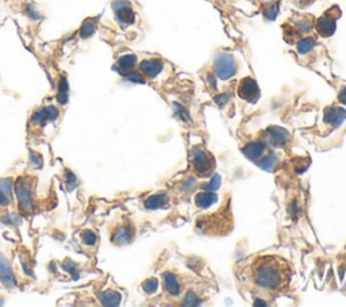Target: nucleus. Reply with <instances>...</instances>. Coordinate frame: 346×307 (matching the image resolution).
<instances>
[{
    "mask_svg": "<svg viewBox=\"0 0 346 307\" xmlns=\"http://www.w3.org/2000/svg\"><path fill=\"white\" fill-rule=\"evenodd\" d=\"M288 267L277 257H260L253 268L254 283L261 288L276 290L288 280Z\"/></svg>",
    "mask_w": 346,
    "mask_h": 307,
    "instance_id": "nucleus-1",
    "label": "nucleus"
},
{
    "mask_svg": "<svg viewBox=\"0 0 346 307\" xmlns=\"http://www.w3.org/2000/svg\"><path fill=\"white\" fill-rule=\"evenodd\" d=\"M14 191H15V195H17L18 203H19L21 210H23L25 213L33 211L34 202L31 181L27 180V179H19L18 181H15Z\"/></svg>",
    "mask_w": 346,
    "mask_h": 307,
    "instance_id": "nucleus-2",
    "label": "nucleus"
},
{
    "mask_svg": "<svg viewBox=\"0 0 346 307\" xmlns=\"http://www.w3.org/2000/svg\"><path fill=\"white\" fill-rule=\"evenodd\" d=\"M341 15V11L338 10V7H333L329 11H326L315 23V30L321 37H330L333 35L335 29H337V19Z\"/></svg>",
    "mask_w": 346,
    "mask_h": 307,
    "instance_id": "nucleus-3",
    "label": "nucleus"
},
{
    "mask_svg": "<svg viewBox=\"0 0 346 307\" xmlns=\"http://www.w3.org/2000/svg\"><path fill=\"white\" fill-rule=\"evenodd\" d=\"M214 69L220 80H228L230 77L236 75L237 71L234 57L227 53H219L214 61Z\"/></svg>",
    "mask_w": 346,
    "mask_h": 307,
    "instance_id": "nucleus-4",
    "label": "nucleus"
},
{
    "mask_svg": "<svg viewBox=\"0 0 346 307\" xmlns=\"http://www.w3.org/2000/svg\"><path fill=\"white\" fill-rule=\"evenodd\" d=\"M237 92L240 95V97L245 99L248 101H257V99L260 97V88H258L257 83L252 77H245L240 81L238 84V89Z\"/></svg>",
    "mask_w": 346,
    "mask_h": 307,
    "instance_id": "nucleus-5",
    "label": "nucleus"
},
{
    "mask_svg": "<svg viewBox=\"0 0 346 307\" xmlns=\"http://www.w3.org/2000/svg\"><path fill=\"white\" fill-rule=\"evenodd\" d=\"M194 167L195 171L202 175V176H206L208 173L211 172V169L214 168V160H212V156H210L207 151L204 150H195L194 151Z\"/></svg>",
    "mask_w": 346,
    "mask_h": 307,
    "instance_id": "nucleus-6",
    "label": "nucleus"
},
{
    "mask_svg": "<svg viewBox=\"0 0 346 307\" xmlns=\"http://www.w3.org/2000/svg\"><path fill=\"white\" fill-rule=\"evenodd\" d=\"M112 9H114L115 17H117L118 22H121L122 25H131V23H134V11H133L131 6L127 3L126 0H115L114 5H112Z\"/></svg>",
    "mask_w": 346,
    "mask_h": 307,
    "instance_id": "nucleus-7",
    "label": "nucleus"
},
{
    "mask_svg": "<svg viewBox=\"0 0 346 307\" xmlns=\"http://www.w3.org/2000/svg\"><path fill=\"white\" fill-rule=\"evenodd\" d=\"M162 68H164V64L158 59L145 60V61H142L140 64L141 73L146 76V77H149V79H154L158 73H161Z\"/></svg>",
    "mask_w": 346,
    "mask_h": 307,
    "instance_id": "nucleus-8",
    "label": "nucleus"
},
{
    "mask_svg": "<svg viewBox=\"0 0 346 307\" xmlns=\"http://www.w3.org/2000/svg\"><path fill=\"white\" fill-rule=\"evenodd\" d=\"M266 139L273 146H281L287 142L288 133L281 127H269L266 131Z\"/></svg>",
    "mask_w": 346,
    "mask_h": 307,
    "instance_id": "nucleus-9",
    "label": "nucleus"
},
{
    "mask_svg": "<svg viewBox=\"0 0 346 307\" xmlns=\"http://www.w3.org/2000/svg\"><path fill=\"white\" fill-rule=\"evenodd\" d=\"M0 280L5 286L10 287V288L17 286V279L14 278L10 264L3 256H0Z\"/></svg>",
    "mask_w": 346,
    "mask_h": 307,
    "instance_id": "nucleus-10",
    "label": "nucleus"
},
{
    "mask_svg": "<svg viewBox=\"0 0 346 307\" xmlns=\"http://www.w3.org/2000/svg\"><path fill=\"white\" fill-rule=\"evenodd\" d=\"M346 119V111L339 109V107H334V109H327L325 111V121L330 123L331 126H339Z\"/></svg>",
    "mask_w": 346,
    "mask_h": 307,
    "instance_id": "nucleus-11",
    "label": "nucleus"
},
{
    "mask_svg": "<svg viewBox=\"0 0 346 307\" xmlns=\"http://www.w3.org/2000/svg\"><path fill=\"white\" fill-rule=\"evenodd\" d=\"M131 237H133V230H131L130 227L121 226V227H118L114 233H112L111 240H112L114 244L123 245V244H127V242L131 240Z\"/></svg>",
    "mask_w": 346,
    "mask_h": 307,
    "instance_id": "nucleus-12",
    "label": "nucleus"
},
{
    "mask_svg": "<svg viewBox=\"0 0 346 307\" xmlns=\"http://www.w3.org/2000/svg\"><path fill=\"white\" fill-rule=\"evenodd\" d=\"M135 65H137V57L134 55H125L117 61V67L123 75L127 73V72L133 71Z\"/></svg>",
    "mask_w": 346,
    "mask_h": 307,
    "instance_id": "nucleus-13",
    "label": "nucleus"
},
{
    "mask_svg": "<svg viewBox=\"0 0 346 307\" xmlns=\"http://www.w3.org/2000/svg\"><path fill=\"white\" fill-rule=\"evenodd\" d=\"M99 299H100L101 304H104V306H118L122 298H121V294L117 291L107 290L99 295Z\"/></svg>",
    "mask_w": 346,
    "mask_h": 307,
    "instance_id": "nucleus-14",
    "label": "nucleus"
},
{
    "mask_svg": "<svg viewBox=\"0 0 346 307\" xmlns=\"http://www.w3.org/2000/svg\"><path fill=\"white\" fill-rule=\"evenodd\" d=\"M216 199L218 198H216L215 192H211V191H203V192L196 195L195 202H196V204H198L199 207L206 209V207L214 204V203L216 202Z\"/></svg>",
    "mask_w": 346,
    "mask_h": 307,
    "instance_id": "nucleus-15",
    "label": "nucleus"
},
{
    "mask_svg": "<svg viewBox=\"0 0 346 307\" xmlns=\"http://www.w3.org/2000/svg\"><path fill=\"white\" fill-rule=\"evenodd\" d=\"M262 150H264V146H262L260 142H252L249 145H246L244 147V153L245 156L249 159V160H257L258 157L261 156Z\"/></svg>",
    "mask_w": 346,
    "mask_h": 307,
    "instance_id": "nucleus-16",
    "label": "nucleus"
},
{
    "mask_svg": "<svg viewBox=\"0 0 346 307\" xmlns=\"http://www.w3.org/2000/svg\"><path fill=\"white\" fill-rule=\"evenodd\" d=\"M164 283L165 288L168 291L169 294L178 295L180 292V284H179V280L176 279V276L173 274H165L164 276Z\"/></svg>",
    "mask_w": 346,
    "mask_h": 307,
    "instance_id": "nucleus-17",
    "label": "nucleus"
},
{
    "mask_svg": "<svg viewBox=\"0 0 346 307\" xmlns=\"http://www.w3.org/2000/svg\"><path fill=\"white\" fill-rule=\"evenodd\" d=\"M68 93H69V87H68V80L65 76H61L59 81V89H57V100L61 105H65L68 101Z\"/></svg>",
    "mask_w": 346,
    "mask_h": 307,
    "instance_id": "nucleus-18",
    "label": "nucleus"
},
{
    "mask_svg": "<svg viewBox=\"0 0 346 307\" xmlns=\"http://www.w3.org/2000/svg\"><path fill=\"white\" fill-rule=\"evenodd\" d=\"M166 200H168V199H166V196H165L164 194L153 195V196H150V198L146 199V202H145V207H146V209H149V210L160 209V207L165 206Z\"/></svg>",
    "mask_w": 346,
    "mask_h": 307,
    "instance_id": "nucleus-19",
    "label": "nucleus"
},
{
    "mask_svg": "<svg viewBox=\"0 0 346 307\" xmlns=\"http://www.w3.org/2000/svg\"><path fill=\"white\" fill-rule=\"evenodd\" d=\"M315 46V39L313 37H307L300 39L298 45H296V49L299 52L300 55H307L308 52H311Z\"/></svg>",
    "mask_w": 346,
    "mask_h": 307,
    "instance_id": "nucleus-20",
    "label": "nucleus"
},
{
    "mask_svg": "<svg viewBox=\"0 0 346 307\" xmlns=\"http://www.w3.org/2000/svg\"><path fill=\"white\" fill-rule=\"evenodd\" d=\"M277 14H279V2H270V3H268V5L265 6V9H264V15H265V18L268 19V21H273L274 18L277 17Z\"/></svg>",
    "mask_w": 346,
    "mask_h": 307,
    "instance_id": "nucleus-21",
    "label": "nucleus"
},
{
    "mask_svg": "<svg viewBox=\"0 0 346 307\" xmlns=\"http://www.w3.org/2000/svg\"><path fill=\"white\" fill-rule=\"evenodd\" d=\"M96 30V22L95 21H85L80 27V37L88 38L91 37Z\"/></svg>",
    "mask_w": 346,
    "mask_h": 307,
    "instance_id": "nucleus-22",
    "label": "nucleus"
},
{
    "mask_svg": "<svg viewBox=\"0 0 346 307\" xmlns=\"http://www.w3.org/2000/svg\"><path fill=\"white\" fill-rule=\"evenodd\" d=\"M276 164H277V157L274 156V155H269V156L264 159V161L258 163V165H260L262 169H265V171H272Z\"/></svg>",
    "mask_w": 346,
    "mask_h": 307,
    "instance_id": "nucleus-23",
    "label": "nucleus"
},
{
    "mask_svg": "<svg viewBox=\"0 0 346 307\" xmlns=\"http://www.w3.org/2000/svg\"><path fill=\"white\" fill-rule=\"evenodd\" d=\"M81 238H83V242L88 246H93L97 241V236L92 230H84L81 233Z\"/></svg>",
    "mask_w": 346,
    "mask_h": 307,
    "instance_id": "nucleus-24",
    "label": "nucleus"
},
{
    "mask_svg": "<svg viewBox=\"0 0 346 307\" xmlns=\"http://www.w3.org/2000/svg\"><path fill=\"white\" fill-rule=\"evenodd\" d=\"M125 80L130 81V83H144V76L142 73H138V72H127L125 73Z\"/></svg>",
    "mask_w": 346,
    "mask_h": 307,
    "instance_id": "nucleus-25",
    "label": "nucleus"
},
{
    "mask_svg": "<svg viewBox=\"0 0 346 307\" xmlns=\"http://www.w3.org/2000/svg\"><path fill=\"white\" fill-rule=\"evenodd\" d=\"M157 287H158V282H157V279H148V280L144 282V284H142V288H144L145 292H148V294H153V292H156Z\"/></svg>",
    "mask_w": 346,
    "mask_h": 307,
    "instance_id": "nucleus-26",
    "label": "nucleus"
},
{
    "mask_svg": "<svg viewBox=\"0 0 346 307\" xmlns=\"http://www.w3.org/2000/svg\"><path fill=\"white\" fill-rule=\"evenodd\" d=\"M11 187H13L11 181L6 180V179H0V191L2 192H5V194H7L10 196V194H11Z\"/></svg>",
    "mask_w": 346,
    "mask_h": 307,
    "instance_id": "nucleus-27",
    "label": "nucleus"
},
{
    "mask_svg": "<svg viewBox=\"0 0 346 307\" xmlns=\"http://www.w3.org/2000/svg\"><path fill=\"white\" fill-rule=\"evenodd\" d=\"M10 204V196L7 194H5V192H2L0 191V206H9Z\"/></svg>",
    "mask_w": 346,
    "mask_h": 307,
    "instance_id": "nucleus-28",
    "label": "nucleus"
},
{
    "mask_svg": "<svg viewBox=\"0 0 346 307\" xmlns=\"http://www.w3.org/2000/svg\"><path fill=\"white\" fill-rule=\"evenodd\" d=\"M196 300H198V299H196V296H195V295L191 292V294L187 295L184 304H196Z\"/></svg>",
    "mask_w": 346,
    "mask_h": 307,
    "instance_id": "nucleus-29",
    "label": "nucleus"
},
{
    "mask_svg": "<svg viewBox=\"0 0 346 307\" xmlns=\"http://www.w3.org/2000/svg\"><path fill=\"white\" fill-rule=\"evenodd\" d=\"M227 100H228V95H226V93H223V95H218V96L215 97V101L216 103H219V105H224Z\"/></svg>",
    "mask_w": 346,
    "mask_h": 307,
    "instance_id": "nucleus-30",
    "label": "nucleus"
},
{
    "mask_svg": "<svg viewBox=\"0 0 346 307\" xmlns=\"http://www.w3.org/2000/svg\"><path fill=\"white\" fill-rule=\"evenodd\" d=\"M338 99H339V101H341L342 105L346 106V87H343V88L339 91V96H338Z\"/></svg>",
    "mask_w": 346,
    "mask_h": 307,
    "instance_id": "nucleus-31",
    "label": "nucleus"
},
{
    "mask_svg": "<svg viewBox=\"0 0 346 307\" xmlns=\"http://www.w3.org/2000/svg\"><path fill=\"white\" fill-rule=\"evenodd\" d=\"M208 187H210L211 189L218 188V187H219V177L218 176L214 177V180H212V183H210V184H208Z\"/></svg>",
    "mask_w": 346,
    "mask_h": 307,
    "instance_id": "nucleus-32",
    "label": "nucleus"
},
{
    "mask_svg": "<svg viewBox=\"0 0 346 307\" xmlns=\"http://www.w3.org/2000/svg\"><path fill=\"white\" fill-rule=\"evenodd\" d=\"M2 300H3V299H2V298H0V304H2V303H3V302H2Z\"/></svg>",
    "mask_w": 346,
    "mask_h": 307,
    "instance_id": "nucleus-33",
    "label": "nucleus"
}]
</instances>
